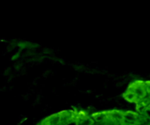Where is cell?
<instances>
[{
  "mask_svg": "<svg viewBox=\"0 0 150 125\" xmlns=\"http://www.w3.org/2000/svg\"><path fill=\"white\" fill-rule=\"evenodd\" d=\"M139 121L140 120H139V115L136 114V113H133L132 111H127L125 112V113H123V122L139 124Z\"/></svg>",
  "mask_w": 150,
  "mask_h": 125,
  "instance_id": "1",
  "label": "cell"
},
{
  "mask_svg": "<svg viewBox=\"0 0 150 125\" xmlns=\"http://www.w3.org/2000/svg\"><path fill=\"white\" fill-rule=\"evenodd\" d=\"M61 121L62 116L60 115H54L47 119V125H58Z\"/></svg>",
  "mask_w": 150,
  "mask_h": 125,
  "instance_id": "2",
  "label": "cell"
},
{
  "mask_svg": "<svg viewBox=\"0 0 150 125\" xmlns=\"http://www.w3.org/2000/svg\"><path fill=\"white\" fill-rule=\"evenodd\" d=\"M110 116L114 121H123V113L119 110H113L110 113Z\"/></svg>",
  "mask_w": 150,
  "mask_h": 125,
  "instance_id": "3",
  "label": "cell"
},
{
  "mask_svg": "<svg viewBox=\"0 0 150 125\" xmlns=\"http://www.w3.org/2000/svg\"><path fill=\"white\" fill-rule=\"evenodd\" d=\"M107 114L104 113H98L93 116V119L97 122H103L105 121L107 118Z\"/></svg>",
  "mask_w": 150,
  "mask_h": 125,
  "instance_id": "4",
  "label": "cell"
},
{
  "mask_svg": "<svg viewBox=\"0 0 150 125\" xmlns=\"http://www.w3.org/2000/svg\"><path fill=\"white\" fill-rule=\"evenodd\" d=\"M124 97L125 98L126 100H127L128 101H136V100H137V96H136V95H135L134 93L133 92V91H129L128 92L126 93L125 94Z\"/></svg>",
  "mask_w": 150,
  "mask_h": 125,
  "instance_id": "5",
  "label": "cell"
},
{
  "mask_svg": "<svg viewBox=\"0 0 150 125\" xmlns=\"http://www.w3.org/2000/svg\"><path fill=\"white\" fill-rule=\"evenodd\" d=\"M93 123V119L91 118H84L82 119L80 121H78V125H92Z\"/></svg>",
  "mask_w": 150,
  "mask_h": 125,
  "instance_id": "6",
  "label": "cell"
},
{
  "mask_svg": "<svg viewBox=\"0 0 150 125\" xmlns=\"http://www.w3.org/2000/svg\"><path fill=\"white\" fill-rule=\"evenodd\" d=\"M143 113H144V114L145 117L150 119V107H149L145 108L144 111Z\"/></svg>",
  "mask_w": 150,
  "mask_h": 125,
  "instance_id": "7",
  "label": "cell"
},
{
  "mask_svg": "<svg viewBox=\"0 0 150 125\" xmlns=\"http://www.w3.org/2000/svg\"><path fill=\"white\" fill-rule=\"evenodd\" d=\"M64 125H78V121H69Z\"/></svg>",
  "mask_w": 150,
  "mask_h": 125,
  "instance_id": "8",
  "label": "cell"
},
{
  "mask_svg": "<svg viewBox=\"0 0 150 125\" xmlns=\"http://www.w3.org/2000/svg\"><path fill=\"white\" fill-rule=\"evenodd\" d=\"M122 125H139L137 124H132V123H126V122H122Z\"/></svg>",
  "mask_w": 150,
  "mask_h": 125,
  "instance_id": "9",
  "label": "cell"
},
{
  "mask_svg": "<svg viewBox=\"0 0 150 125\" xmlns=\"http://www.w3.org/2000/svg\"><path fill=\"white\" fill-rule=\"evenodd\" d=\"M148 125H150V124H148Z\"/></svg>",
  "mask_w": 150,
  "mask_h": 125,
  "instance_id": "10",
  "label": "cell"
}]
</instances>
